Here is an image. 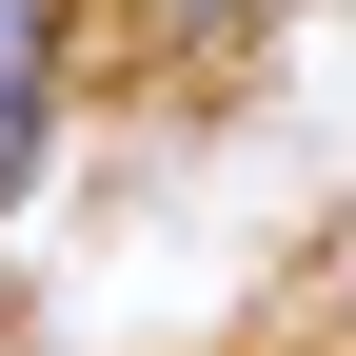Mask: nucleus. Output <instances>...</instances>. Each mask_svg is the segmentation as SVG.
<instances>
[{"label":"nucleus","mask_w":356,"mask_h":356,"mask_svg":"<svg viewBox=\"0 0 356 356\" xmlns=\"http://www.w3.org/2000/svg\"><path fill=\"white\" fill-rule=\"evenodd\" d=\"M60 99H79V0H0V218L60 159Z\"/></svg>","instance_id":"obj_1"},{"label":"nucleus","mask_w":356,"mask_h":356,"mask_svg":"<svg viewBox=\"0 0 356 356\" xmlns=\"http://www.w3.org/2000/svg\"><path fill=\"white\" fill-rule=\"evenodd\" d=\"M277 356H337V337H277Z\"/></svg>","instance_id":"obj_2"}]
</instances>
